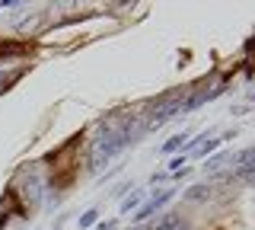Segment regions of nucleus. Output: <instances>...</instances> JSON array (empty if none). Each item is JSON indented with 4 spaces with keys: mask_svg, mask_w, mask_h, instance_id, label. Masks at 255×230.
I'll list each match as a JSON object with an SVG mask.
<instances>
[{
    "mask_svg": "<svg viewBox=\"0 0 255 230\" xmlns=\"http://www.w3.org/2000/svg\"><path fill=\"white\" fill-rule=\"evenodd\" d=\"M83 147H86V128H80L74 134H67L61 144H54L42 157V163L48 170V186L54 192H70L80 182V173H83Z\"/></svg>",
    "mask_w": 255,
    "mask_h": 230,
    "instance_id": "1",
    "label": "nucleus"
},
{
    "mask_svg": "<svg viewBox=\"0 0 255 230\" xmlns=\"http://www.w3.org/2000/svg\"><path fill=\"white\" fill-rule=\"evenodd\" d=\"M42 51L38 38H19V35H0V61H16V58H32Z\"/></svg>",
    "mask_w": 255,
    "mask_h": 230,
    "instance_id": "3",
    "label": "nucleus"
},
{
    "mask_svg": "<svg viewBox=\"0 0 255 230\" xmlns=\"http://www.w3.org/2000/svg\"><path fill=\"white\" fill-rule=\"evenodd\" d=\"M29 218V202L22 198L16 182H6L3 195H0V227L10 224V221H26Z\"/></svg>",
    "mask_w": 255,
    "mask_h": 230,
    "instance_id": "2",
    "label": "nucleus"
},
{
    "mask_svg": "<svg viewBox=\"0 0 255 230\" xmlns=\"http://www.w3.org/2000/svg\"><path fill=\"white\" fill-rule=\"evenodd\" d=\"M217 230H227V227H217Z\"/></svg>",
    "mask_w": 255,
    "mask_h": 230,
    "instance_id": "4",
    "label": "nucleus"
}]
</instances>
